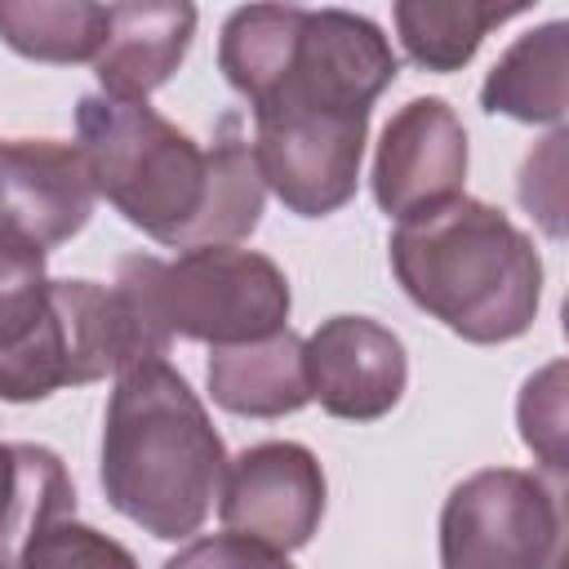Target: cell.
I'll return each instance as SVG.
<instances>
[{"label": "cell", "instance_id": "obj_1", "mask_svg": "<svg viewBox=\"0 0 569 569\" xmlns=\"http://www.w3.org/2000/svg\"><path fill=\"white\" fill-rule=\"evenodd\" d=\"M76 147L93 191L169 249L236 244L262 218L267 187L236 116L204 151L156 107L89 93L76 107Z\"/></svg>", "mask_w": 569, "mask_h": 569}, {"label": "cell", "instance_id": "obj_2", "mask_svg": "<svg viewBox=\"0 0 569 569\" xmlns=\"http://www.w3.org/2000/svg\"><path fill=\"white\" fill-rule=\"evenodd\" d=\"M107 502L151 538H191L227 476V449L204 405L169 360L116 373L102 427Z\"/></svg>", "mask_w": 569, "mask_h": 569}, {"label": "cell", "instance_id": "obj_3", "mask_svg": "<svg viewBox=\"0 0 569 569\" xmlns=\"http://www.w3.org/2000/svg\"><path fill=\"white\" fill-rule=\"evenodd\" d=\"M391 271L427 316L467 342L520 338L542 302L533 240L502 209L471 196L396 222Z\"/></svg>", "mask_w": 569, "mask_h": 569}, {"label": "cell", "instance_id": "obj_4", "mask_svg": "<svg viewBox=\"0 0 569 569\" xmlns=\"http://www.w3.org/2000/svg\"><path fill=\"white\" fill-rule=\"evenodd\" d=\"M116 276H124L142 293V302L169 338L240 347L289 329V280L271 258L253 249L209 244L187 249L173 262L133 253L120 258Z\"/></svg>", "mask_w": 569, "mask_h": 569}, {"label": "cell", "instance_id": "obj_5", "mask_svg": "<svg viewBox=\"0 0 569 569\" xmlns=\"http://www.w3.org/2000/svg\"><path fill=\"white\" fill-rule=\"evenodd\" d=\"M129 365L142 360L116 289L93 280H49L40 311L0 342V400H44Z\"/></svg>", "mask_w": 569, "mask_h": 569}, {"label": "cell", "instance_id": "obj_6", "mask_svg": "<svg viewBox=\"0 0 569 569\" xmlns=\"http://www.w3.org/2000/svg\"><path fill=\"white\" fill-rule=\"evenodd\" d=\"M560 489L533 471L467 476L440 511L445 569H551L560 556Z\"/></svg>", "mask_w": 569, "mask_h": 569}, {"label": "cell", "instance_id": "obj_7", "mask_svg": "<svg viewBox=\"0 0 569 569\" xmlns=\"http://www.w3.org/2000/svg\"><path fill=\"white\" fill-rule=\"evenodd\" d=\"M369 116L311 111V107H258L253 111V164L262 187L298 218H325L356 196Z\"/></svg>", "mask_w": 569, "mask_h": 569}, {"label": "cell", "instance_id": "obj_8", "mask_svg": "<svg viewBox=\"0 0 569 569\" xmlns=\"http://www.w3.org/2000/svg\"><path fill=\"white\" fill-rule=\"evenodd\" d=\"M400 62L387 36L347 9H302L298 44L276 80V89L253 102L258 107H311V111H342L369 116L378 93L396 80Z\"/></svg>", "mask_w": 569, "mask_h": 569}, {"label": "cell", "instance_id": "obj_9", "mask_svg": "<svg viewBox=\"0 0 569 569\" xmlns=\"http://www.w3.org/2000/svg\"><path fill=\"white\" fill-rule=\"evenodd\" d=\"M218 516L227 533L253 538L271 551H298L311 542L325 516V471L307 445L267 440L227 462L218 489Z\"/></svg>", "mask_w": 569, "mask_h": 569}, {"label": "cell", "instance_id": "obj_10", "mask_svg": "<svg viewBox=\"0 0 569 569\" xmlns=\"http://www.w3.org/2000/svg\"><path fill=\"white\" fill-rule=\"evenodd\" d=\"M467 129L445 98H409L382 129L373 156V200L387 218L405 222L462 196Z\"/></svg>", "mask_w": 569, "mask_h": 569}, {"label": "cell", "instance_id": "obj_11", "mask_svg": "<svg viewBox=\"0 0 569 569\" xmlns=\"http://www.w3.org/2000/svg\"><path fill=\"white\" fill-rule=\"evenodd\" d=\"M307 391L325 413L373 422L391 413L409 382L405 347L369 316H333L302 342Z\"/></svg>", "mask_w": 569, "mask_h": 569}, {"label": "cell", "instance_id": "obj_12", "mask_svg": "<svg viewBox=\"0 0 569 569\" xmlns=\"http://www.w3.org/2000/svg\"><path fill=\"white\" fill-rule=\"evenodd\" d=\"M93 200L98 191L76 142H0V231H13L49 253L89 222Z\"/></svg>", "mask_w": 569, "mask_h": 569}, {"label": "cell", "instance_id": "obj_13", "mask_svg": "<svg viewBox=\"0 0 569 569\" xmlns=\"http://www.w3.org/2000/svg\"><path fill=\"white\" fill-rule=\"evenodd\" d=\"M196 36V9L173 0H147V4H107V40L93 58L98 84L111 98L147 102L178 62L187 58Z\"/></svg>", "mask_w": 569, "mask_h": 569}, {"label": "cell", "instance_id": "obj_14", "mask_svg": "<svg viewBox=\"0 0 569 569\" xmlns=\"http://www.w3.org/2000/svg\"><path fill=\"white\" fill-rule=\"evenodd\" d=\"M209 391L222 409L244 418H284L298 413L307 391V365H302V338L280 329L258 342L240 347H213L209 356Z\"/></svg>", "mask_w": 569, "mask_h": 569}, {"label": "cell", "instance_id": "obj_15", "mask_svg": "<svg viewBox=\"0 0 569 569\" xmlns=\"http://www.w3.org/2000/svg\"><path fill=\"white\" fill-rule=\"evenodd\" d=\"M71 511L76 489L62 458L44 445L0 440V569H22L31 542Z\"/></svg>", "mask_w": 569, "mask_h": 569}, {"label": "cell", "instance_id": "obj_16", "mask_svg": "<svg viewBox=\"0 0 569 569\" xmlns=\"http://www.w3.org/2000/svg\"><path fill=\"white\" fill-rule=\"evenodd\" d=\"M565 67H569V27L542 22L525 31L485 76L480 102L493 116H511L525 124H560L565 120Z\"/></svg>", "mask_w": 569, "mask_h": 569}, {"label": "cell", "instance_id": "obj_17", "mask_svg": "<svg viewBox=\"0 0 569 569\" xmlns=\"http://www.w3.org/2000/svg\"><path fill=\"white\" fill-rule=\"evenodd\" d=\"M529 4H485V0H400L391 9L396 36L422 71H458L476 58L480 40Z\"/></svg>", "mask_w": 569, "mask_h": 569}, {"label": "cell", "instance_id": "obj_18", "mask_svg": "<svg viewBox=\"0 0 569 569\" xmlns=\"http://www.w3.org/2000/svg\"><path fill=\"white\" fill-rule=\"evenodd\" d=\"M298 27H302L298 4H249L227 18L218 40V67L227 84L249 98V107L262 102L284 76L298 44Z\"/></svg>", "mask_w": 569, "mask_h": 569}, {"label": "cell", "instance_id": "obj_19", "mask_svg": "<svg viewBox=\"0 0 569 569\" xmlns=\"http://www.w3.org/2000/svg\"><path fill=\"white\" fill-rule=\"evenodd\" d=\"M0 40L36 62H93L107 40V4L0 0Z\"/></svg>", "mask_w": 569, "mask_h": 569}, {"label": "cell", "instance_id": "obj_20", "mask_svg": "<svg viewBox=\"0 0 569 569\" xmlns=\"http://www.w3.org/2000/svg\"><path fill=\"white\" fill-rule=\"evenodd\" d=\"M516 418H520V436L538 453V462L560 476L565 471V360H551L547 369H538L525 382Z\"/></svg>", "mask_w": 569, "mask_h": 569}, {"label": "cell", "instance_id": "obj_21", "mask_svg": "<svg viewBox=\"0 0 569 569\" xmlns=\"http://www.w3.org/2000/svg\"><path fill=\"white\" fill-rule=\"evenodd\" d=\"M22 569H138V560L93 525L58 520L31 542Z\"/></svg>", "mask_w": 569, "mask_h": 569}, {"label": "cell", "instance_id": "obj_22", "mask_svg": "<svg viewBox=\"0 0 569 569\" xmlns=\"http://www.w3.org/2000/svg\"><path fill=\"white\" fill-rule=\"evenodd\" d=\"M49 276H44V249L31 240L0 231V342L13 338L44 302Z\"/></svg>", "mask_w": 569, "mask_h": 569}, {"label": "cell", "instance_id": "obj_23", "mask_svg": "<svg viewBox=\"0 0 569 569\" xmlns=\"http://www.w3.org/2000/svg\"><path fill=\"white\" fill-rule=\"evenodd\" d=\"M565 133H551L538 151H529L525 169H520V204L547 227L551 240L565 236Z\"/></svg>", "mask_w": 569, "mask_h": 569}, {"label": "cell", "instance_id": "obj_24", "mask_svg": "<svg viewBox=\"0 0 569 569\" xmlns=\"http://www.w3.org/2000/svg\"><path fill=\"white\" fill-rule=\"evenodd\" d=\"M164 569H293L284 551H271L240 533H209L187 542L178 556L164 560Z\"/></svg>", "mask_w": 569, "mask_h": 569}]
</instances>
